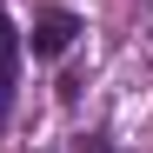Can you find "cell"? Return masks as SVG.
<instances>
[{"label": "cell", "instance_id": "7a4b0ae2", "mask_svg": "<svg viewBox=\"0 0 153 153\" xmlns=\"http://www.w3.org/2000/svg\"><path fill=\"white\" fill-rule=\"evenodd\" d=\"M13 53H20V33H13V20L0 13V73H13Z\"/></svg>", "mask_w": 153, "mask_h": 153}, {"label": "cell", "instance_id": "3957f363", "mask_svg": "<svg viewBox=\"0 0 153 153\" xmlns=\"http://www.w3.org/2000/svg\"><path fill=\"white\" fill-rule=\"evenodd\" d=\"M7 107H13V73H0V126H7Z\"/></svg>", "mask_w": 153, "mask_h": 153}, {"label": "cell", "instance_id": "277c9868", "mask_svg": "<svg viewBox=\"0 0 153 153\" xmlns=\"http://www.w3.org/2000/svg\"><path fill=\"white\" fill-rule=\"evenodd\" d=\"M87 153H113V146H107V140H87Z\"/></svg>", "mask_w": 153, "mask_h": 153}, {"label": "cell", "instance_id": "6da1fadb", "mask_svg": "<svg viewBox=\"0 0 153 153\" xmlns=\"http://www.w3.org/2000/svg\"><path fill=\"white\" fill-rule=\"evenodd\" d=\"M73 33H80V20H73L67 7H47L33 20V60H60L67 47H73Z\"/></svg>", "mask_w": 153, "mask_h": 153}]
</instances>
